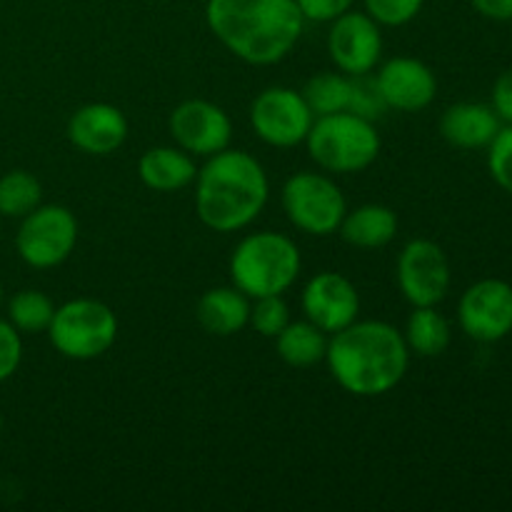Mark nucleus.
<instances>
[{"label": "nucleus", "instance_id": "obj_1", "mask_svg": "<svg viewBox=\"0 0 512 512\" xmlns=\"http://www.w3.org/2000/svg\"><path fill=\"white\" fill-rule=\"evenodd\" d=\"M205 23L235 58L260 68L288 58L305 28L295 0H208Z\"/></svg>", "mask_w": 512, "mask_h": 512}, {"label": "nucleus", "instance_id": "obj_2", "mask_svg": "<svg viewBox=\"0 0 512 512\" xmlns=\"http://www.w3.org/2000/svg\"><path fill=\"white\" fill-rule=\"evenodd\" d=\"M330 375L355 398H378L403 383L410 350L403 330L385 320H355L330 335L325 353Z\"/></svg>", "mask_w": 512, "mask_h": 512}, {"label": "nucleus", "instance_id": "obj_3", "mask_svg": "<svg viewBox=\"0 0 512 512\" xmlns=\"http://www.w3.org/2000/svg\"><path fill=\"white\" fill-rule=\"evenodd\" d=\"M270 198L268 173L255 155L225 148L195 175V213L215 233H238L258 220Z\"/></svg>", "mask_w": 512, "mask_h": 512}, {"label": "nucleus", "instance_id": "obj_4", "mask_svg": "<svg viewBox=\"0 0 512 512\" xmlns=\"http://www.w3.org/2000/svg\"><path fill=\"white\" fill-rule=\"evenodd\" d=\"M228 268L235 288L255 300L288 293L298 280L303 258L293 238L273 230H258L235 245Z\"/></svg>", "mask_w": 512, "mask_h": 512}, {"label": "nucleus", "instance_id": "obj_5", "mask_svg": "<svg viewBox=\"0 0 512 512\" xmlns=\"http://www.w3.org/2000/svg\"><path fill=\"white\" fill-rule=\"evenodd\" d=\"M305 148L310 160L325 173L353 175L363 173L378 160L383 140L373 120L353 110H343L315 118L305 138Z\"/></svg>", "mask_w": 512, "mask_h": 512}, {"label": "nucleus", "instance_id": "obj_6", "mask_svg": "<svg viewBox=\"0 0 512 512\" xmlns=\"http://www.w3.org/2000/svg\"><path fill=\"white\" fill-rule=\"evenodd\" d=\"M50 345L63 358L95 360L108 353L118 340V315L95 298H75L55 308L48 325Z\"/></svg>", "mask_w": 512, "mask_h": 512}, {"label": "nucleus", "instance_id": "obj_7", "mask_svg": "<svg viewBox=\"0 0 512 512\" xmlns=\"http://www.w3.org/2000/svg\"><path fill=\"white\" fill-rule=\"evenodd\" d=\"M280 205L290 223L303 233L315 238H328L338 233L348 203L330 175L315 173V170H300L285 180L280 190Z\"/></svg>", "mask_w": 512, "mask_h": 512}, {"label": "nucleus", "instance_id": "obj_8", "mask_svg": "<svg viewBox=\"0 0 512 512\" xmlns=\"http://www.w3.org/2000/svg\"><path fill=\"white\" fill-rule=\"evenodd\" d=\"M75 245H78V220L65 205L40 203L33 213L20 218L15 250L30 268H58L73 255Z\"/></svg>", "mask_w": 512, "mask_h": 512}, {"label": "nucleus", "instance_id": "obj_9", "mask_svg": "<svg viewBox=\"0 0 512 512\" xmlns=\"http://www.w3.org/2000/svg\"><path fill=\"white\" fill-rule=\"evenodd\" d=\"M315 115L305 103L303 93L285 85H273L258 93L250 105V125L255 135L270 148H295L303 145Z\"/></svg>", "mask_w": 512, "mask_h": 512}, {"label": "nucleus", "instance_id": "obj_10", "mask_svg": "<svg viewBox=\"0 0 512 512\" xmlns=\"http://www.w3.org/2000/svg\"><path fill=\"white\" fill-rule=\"evenodd\" d=\"M395 278L403 298L413 308H438L450 290V260L435 240L415 238L403 245L395 263Z\"/></svg>", "mask_w": 512, "mask_h": 512}, {"label": "nucleus", "instance_id": "obj_11", "mask_svg": "<svg viewBox=\"0 0 512 512\" xmlns=\"http://www.w3.org/2000/svg\"><path fill=\"white\" fill-rule=\"evenodd\" d=\"M383 33L368 13L348 10L330 23L328 55L340 73L370 75L383 60Z\"/></svg>", "mask_w": 512, "mask_h": 512}, {"label": "nucleus", "instance_id": "obj_12", "mask_svg": "<svg viewBox=\"0 0 512 512\" xmlns=\"http://www.w3.org/2000/svg\"><path fill=\"white\" fill-rule=\"evenodd\" d=\"M458 323L478 343H498L512 333V285L485 278L470 285L458 303Z\"/></svg>", "mask_w": 512, "mask_h": 512}, {"label": "nucleus", "instance_id": "obj_13", "mask_svg": "<svg viewBox=\"0 0 512 512\" xmlns=\"http://www.w3.org/2000/svg\"><path fill=\"white\" fill-rule=\"evenodd\" d=\"M168 130L175 145L193 158H210L220 150L230 148L233 140V120L220 105L210 100H183L170 113Z\"/></svg>", "mask_w": 512, "mask_h": 512}, {"label": "nucleus", "instance_id": "obj_14", "mask_svg": "<svg viewBox=\"0 0 512 512\" xmlns=\"http://www.w3.org/2000/svg\"><path fill=\"white\" fill-rule=\"evenodd\" d=\"M305 320L333 335L348 328L360 315V293L350 278L335 270H320L305 283L300 295Z\"/></svg>", "mask_w": 512, "mask_h": 512}, {"label": "nucleus", "instance_id": "obj_15", "mask_svg": "<svg viewBox=\"0 0 512 512\" xmlns=\"http://www.w3.org/2000/svg\"><path fill=\"white\" fill-rule=\"evenodd\" d=\"M375 85H378L385 108L400 110V113L425 110L438 95V78L430 65L408 55L385 60L375 75Z\"/></svg>", "mask_w": 512, "mask_h": 512}, {"label": "nucleus", "instance_id": "obj_16", "mask_svg": "<svg viewBox=\"0 0 512 512\" xmlns=\"http://www.w3.org/2000/svg\"><path fill=\"white\" fill-rule=\"evenodd\" d=\"M68 140L85 155H110L128 138V118L118 105H80L68 120Z\"/></svg>", "mask_w": 512, "mask_h": 512}, {"label": "nucleus", "instance_id": "obj_17", "mask_svg": "<svg viewBox=\"0 0 512 512\" xmlns=\"http://www.w3.org/2000/svg\"><path fill=\"white\" fill-rule=\"evenodd\" d=\"M500 128L495 110L483 103H455L440 118V135L460 150L488 148Z\"/></svg>", "mask_w": 512, "mask_h": 512}, {"label": "nucleus", "instance_id": "obj_18", "mask_svg": "<svg viewBox=\"0 0 512 512\" xmlns=\"http://www.w3.org/2000/svg\"><path fill=\"white\" fill-rule=\"evenodd\" d=\"M195 318L205 333L215 335V338H230L248 328L250 298L235 285L210 288L200 295Z\"/></svg>", "mask_w": 512, "mask_h": 512}, {"label": "nucleus", "instance_id": "obj_19", "mask_svg": "<svg viewBox=\"0 0 512 512\" xmlns=\"http://www.w3.org/2000/svg\"><path fill=\"white\" fill-rule=\"evenodd\" d=\"M138 175L143 185L155 193H175L195 183L198 165L193 155L178 145H158L145 150L138 163Z\"/></svg>", "mask_w": 512, "mask_h": 512}, {"label": "nucleus", "instance_id": "obj_20", "mask_svg": "<svg viewBox=\"0 0 512 512\" xmlns=\"http://www.w3.org/2000/svg\"><path fill=\"white\" fill-rule=\"evenodd\" d=\"M340 238L353 248L375 250L393 243L398 233V215L393 208L380 203H365L355 210H348L338 228Z\"/></svg>", "mask_w": 512, "mask_h": 512}, {"label": "nucleus", "instance_id": "obj_21", "mask_svg": "<svg viewBox=\"0 0 512 512\" xmlns=\"http://www.w3.org/2000/svg\"><path fill=\"white\" fill-rule=\"evenodd\" d=\"M275 350L280 360L290 368H313V365L325 363L328 353V333L313 325L310 320H290L280 335H275Z\"/></svg>", "mask_w": 512, "mask_h": 512}, {"label": "nucleus", "instance_id": "obj_22", "mask_svg": "<svg viewBox=\"0 0 512 512\" xmlns=\"http://www.w3.org/2000/svg\"><path fill=\"white\" fill-rule=\"evenodd\" d=\"M405 345H408L410 355H420V358H438L448 350L450 345V323L445 320L443 313L435 310V305L428 308H413L408 315V323L403 330Z\"/></svg>", "mask_w": 512, "mask_h": 512}, {"label": "nucleus", "instance_id": "obj_23", "mask_svg": "<svg viewBox=\"0 0 512 512\" xmlns=\"http://www.w3.org/2000/svg\"><path fill=\"white\" fill-rule=\"evenodd\" d=\"M305 103L310 105L315 118L320 115L343 113V110L353 108V93H355V78L345 73H320L305 83L300 90Z\"/></svg>", "mask_w": 512, "mask_h": 512}, {"label": "nucleus", "instance_id": "obj_24", "mask_svg": "<svg viewBox=\"0 0 512 512\" xmlns=\"http://www.w3.org/2000/svg\"><path fill=\"white\" fill-rule=\"evenodd\" d=\"M43 203V185L28 170H10L0 178V218H25Z\"/></svg>", "mask_w": 512, "mask_h": 512}, {"label": "nucleus", "instance_id": "obj_25", "mask_svg": "<svg viewBox=\"0 0 512 512\" xmlns=\"http://www.w3.org/2000/svg\"><path fill=\"white\" fill-rule=\"evenodd\" d=\"M55 303L43 290H20L8 300V320L20 335L48 333Z\"/></svg>", "mask_w": 512, "mask_h": 512}, {"label": "nucleus", "instance_id": "obj_26", "mask_svg": "<svg viewBox=\"0 0 512 512\" xmlns=\"http://www.w3.org/2000/svg\"><path fill=\"white\" fill-rule=\"evenodd\" d=\"M288 323L290 308L283 295H265V298H255V303H250L248 325L263 338H275Z\"/></svg>", "mask_w": 512, "mask_h": 512}, {"label": "nucleus", "instance_id": "obj_27", "mask_svg": "<svg viewBox=\"0 0 512 512\" xmlns=\"http://www.w3.org/2000/svg\"><path fill=\"white\" fill-rule=\"evenodd\" d=\"M365 13L380 25V28H400L415 20L423 10L425 0H363Z\"/></svg>", "mask_w": 512, "mask_h": 512}, {"label": "nucleus", "instance_id": "obj_28", "mask_svg": "<svg viewBox=\"0 0 512 512\" xmlns=\"http://www.w3.org/2000/svg\"><path fill=\"white\" fill-rule=\"evenodd\" d=\"M488 170L505 193H512V125L500 128L488 145Z\"/></svg>", "mask_w": 512, "mask_h": 512}, {"label": "nucleus", "instance_id": "obj_29", "mask_svg": "<svg viewBox=\"0 0 512 512\" xmlns=\"http://www.w3.org/2000/svg\"><path fill=\"white\" fill-rule=\"evenodd\" d=\"M23 363V335L8 318H0V383L13 378Z\"/></svg>", "mask_w": 512, "mask_h": 512}, {"label": "nucleus", "instance_id": "obj_30", "mask_svg": "<svg viewBox=\"0 0 512 512\" xmlns=\"http://www.w3.org/2000/svg\"><path fill=\"white\" fill-rule=\"evenodd\" d=\"M353 113L363 115V118L375 120L383 115L385 103L378 93V85L375 80H370L368 75H358L355 78V93H353Z\"/></svg>", "mask_w": 512, "mask_h": 512}, {"label": "nucleus", "instance_id": "obj_31", "mask_svg": "<svg viewBox=\"0 0 512 512\" xmlns=\"http://www.w3.org/2000/svg\"><path fill=\"white\" fill-rule=\"evenodd\" d=\"M305 23H333L343 13L353 10L355 0H295Z\"/></svg>", "mask_w": 512, "mask_h": 512}, {"label": "nucleus", "instance_id": "obj_32", "mask_svg": "<svg viewBox=\"0 0 512 512\" xmlns=\"http://www.w3.org/2000/svg\"><path fill=\"white\" fill-rule=\"evenodd\" d=\"M495 115L500 118V123L512 125V68L505 70L493 85V105Z\"/></svg>", "mask_w": 512, "mask_h": 512}, {"label": "nucleus", "instance_id": "obj_33", "mask_svg": "<svg viewBox=\"0 0 512 512\" xmlns=\"http://www.w3.org/2000/svg\"><path fill=\"white\" fill-rule=\"evenodd\" d=\"M483 18L512 20V0H470Z\"/></svg>", "mask_w": 512, "mask_h": 512}, {"label": "nucleus", "instance_id": "obj_34", "mask_svg": "<svg viewBox=\"0 0 512 512\" xmlns=\"http://www.w3.org/2000/svg\"><path fill=\"white\" fill-rule=\"evenodd\" d=\"M3 300H5V293H3V283H0V305H3Z\"/></svg>", "mask_w": 512, "mask_h": 512}, {"label": "nucleus", "instance_id": "obj_35", "mask_svg": "<svg viewBox=\"0 0 512 512\" xmlns=\"http://www.w3.org/2000/svg\"><path fill=\"white\" fill-rule=\"evenodd\" d=\"M0 438H3V415H0Z\"/></svg>", "mask_w": 512, "mask_h": 512}]
</instances>
